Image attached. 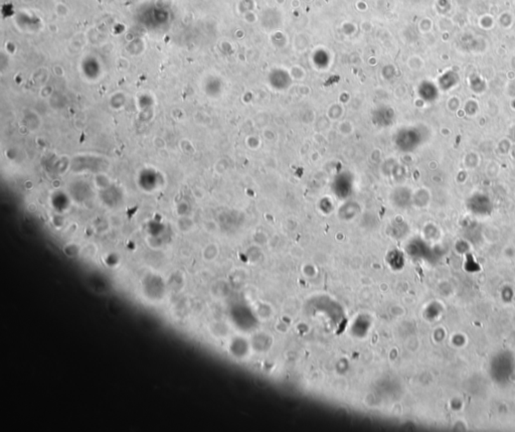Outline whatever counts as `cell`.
Here are the masks:
<instances>
[{"label": "cell", "instance_id": "6da1fadb", "mask_svg": "<svg viewBox=\"0 0 515 432\" xmlns=\"http://www.w3.org/2000/svg\"><path fill=\"white\" fill-rule=\"evenodd\" d=\"M168 293L170 291H168L167 282L158 275H147L142 280V296L151 303H163Z\"/></svg>", "mask_w": 515, "mask_h": 432}]
</instances>
